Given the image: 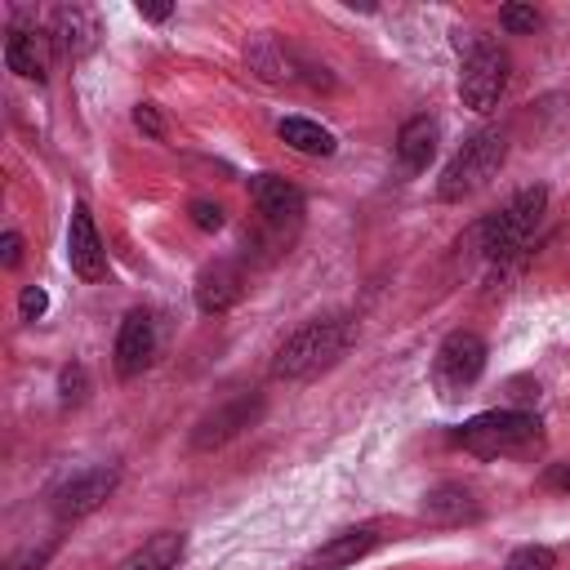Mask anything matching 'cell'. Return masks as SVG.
<instances>
[{
  "label": "cell",
  "mask_w": 570,
  "mask_h": 570,
  "mask_svg": "<svg viewBox=\"0 0 570 570\" xmlns=\"http://www.w3.org/2000/svg\"><path fill=\"white\" fill-rule=\"evenodd\" d=\"M352 338H356V330H352V321H347L343 312L312 316V321H303V325L276 347V356H272V379H276V383H312V379H321L325 370H334V365L347 356Z\"/></svg>",
  "instance_id": "1"
},
{
  "label": "cell",
  "mask_w": 570,
  "mask_h": 570,
  "mask_svg": "<svg viewBox=\"0 0 570 570\" xmlns=\"http://www.w3.org/2000/svg\"><path fill=\"white\" fill-rule=\"evenodd\" d=\"M454 445L476 459H534L543 450V423L530 410L503 405L472 414L463 428H454Z\"/></svg>",
  "instance_id": "2"
},
{
  "label": "cell",
  "mask_w": 570,
  "mask_h": 570,
  "mask_svg": "<svg viewBox=\"0 0 570 570\" xmlns=\"http://www.w3.org/2000/svg\"><path fill=\"white\" fill-rule=\"evenodd\" d=\"M454 49H459V98L472 111H494L508 80H512V58L499 40L481 36V31H454Z\"/></svg>",
  "instance_id": "3"
},
{
  "label": "cell",
  "mask_w": 570,
  "mask_h": 570,
  "mask_svg": "<svg viewBox=\"0 0 570 570\" xmlns=\"http://www.w3.org/2000/svg\"><path fill=\"white\" fill-rule=\"evenodd\" d=\"M503 160H508V129L485 125V129L468 134L463 147L445 160V169H441V178H436V200H450V205H454V200L476 196V191L503 169Z\"/></svg>",
  "instance_id": "4"
},
{
  "label": "cell",
  "mask_w": 570,
  "mask_h": 570,
  "mask_svg": "<svg viewBox=\"0 0 570 570\" xmlns=\"http://www.w3.org/2000/svg\"><path fill=\"white\" fill-rule=\"evenodd\" d=\"M543 209H548V187H521L517 196H508L494 214H485L476 223V240H481V254L490 263H503L512 254H521L534 236V227L543 223Z\"/></svg>",
  "instance_id": "5"
},
{
  "label": "cell",
  "mask_w": 570,
  "mask_h": 570,
  "mask_svg": "<svg viewBox=\"0 0 570 570\" xmlns=\"http://www.w3.org/2000/svg\"><path fill=\"white\" fill-rule=\"evenodd\" d=\"M485 338L476 330H450L432 356V387L441 401H459L468 396V387H476V379L485 374Z\"/></svg>",
  "instance_id": "6"
},
{
  "label": "cell",
  "mask_w": 570,
  "mask_h": 570,
  "mask_svg": "<svg viewBox=\"0 0 570 570\" xmlns=\"http://www.w3.org/2000/svg\"><path fill=\"white\" fill-rule=\"evenodd\" d=\"M249 200H254V209H258V236H263L272 249H285L289 236H294L298 223H303V209H307L303 191H298L294 183L276 178V174H254V178H249Z\"/></svg>",
  "instance_id": "7"
},
{
  "label": "cell",
  "mask_w": 570,
  "mask_h": 570,
  "mask_svg": "<svg viewBox=\"0 0 570 570\" xmlns=\"http://www.w3.org/2000/svg\"><path fill=\"white\" fill-rule=\"evenodd\" d=\"M263 410H267L263 392H236V396H227L223 405H214L209 414H200V423H196V432H191V445H196V450H218V445L236 441L245 428H254V423L263 419Z\"/></svg>",
  "instance_id": "8"
},
{
  "label": "cell",
  "mask_w": 570,
  "mask_h": 570,
  "mask_svg": "<svg viewBox=\"0 0 570 570\" xmlns=\"http://www.w3.org/2000/svg\"><path fill=\"white\" fill-rule=\"evenodd\" d=\"M120 485V468L116 463H94L76 476H67L58 490H53V512L58 521H80L89 512H98Z\"/></svg>",
  "instance_id": "9"
},
{
  "label": "cell",
  "mask_w": 570,
  "mask_h": 570,
  "mask_svg": "<svg viewBox=\"0 0 570 570\" xmlns=\"http://www.w3.org/2000/svg\"><path fill=\"white\" fill-rule=\"evenodd\" d=\"M49 58H53V36L40 31L31 18L13 13L9 27H4V67L22 80L45 85L49 80Z\"/></svg>",
  "instance_id": "10"
},
{
  "label": "cell",
  "mask_w": 570,
  "mask_h": 570,
  "mask_svg": "<svg viewBox=\"0 0 570 570\" xmlns=\"http://www.w3.org/2000/svg\"><path fill=\"white\" fill-rule=\"evenodd\" d=\"M156 347H160L156 316H151L147 307L125 312V321H120V330H116V352H111L116 374H120V379H138V374L156 361Z\"/></svg>",
  "instance_id": "11"
},
{
  "label": "cell",
  "mask_w": 570,
  "mask_h": 570,
  "mask_svg": "<svg viewBox=\"0 0 570 570\" xmlns=\"http://www.w3.org/2000/svg\"><path fill=\"white\" fill-rule=\"evenodd\" d=\"M67 263L80 281H102L107 276V249H102V236H98V223L89 214L85 200H76L71 209V223H67Z\"/></svg>",
  "instance_id": "12"
},
{
  "label": "cell",
  "mask_w": 570,
  "mask_h": 570,
  "mask_svg": "<svg viewBox=\"0 0 570 570\" xmlns=\"http://www.w3.org/2000/svg\"><path fill=\"white\" fill-rule=\"evenodd\" d=\"M379 525H347V530H338V534H330L325 543H316L303 561H298V570H347V566H356L361 557H370L374 548H379Z\"/></svg>",
  "instance_id": "13"
},
{
  "label": "cell",
  "mask_w": 570,
  "mask_h": 570,
  "mask_svg": "<svg viewBox=\"0 0 570 570\" xmlns=\"http://www.w3.org/2000/svg\"><path fill=\"white\" fill-rule=\"evenodd\" d=\"M240 294H245V276H240L236 263L214 258V263H205V267L196 272L191 298H196V307H200L205 316H223V312H232V307L240 303Z\"/></svg>",
  "instance_id": "14"
},
{
  "label": "cell",
  "mask_w": 570,
  "mask_h": 570,
  "mask_svg": "<svg viewBox=\"0 0 570 570\" xmlns=\"http://www.w3.org/2000/svg\"><path fill=\"white\" fill-rule=\"evenodd\" d=\"M49 36H53V49L58 53L85 58L98 45V13L89 4H58L49 13Z\"/></svg>",
  "instance_id": "15"
},
{
  "label": "cell",
  "mask_w": 570,
  "mask_h": 570,
  "mask_svg": "<svg viewBox=\"0 0 570 570\" xmlns=\"http://www.w3.org/2000/svg\"><path fill=\"white\" fill-rule=\"evenodd\" d=\"M419 512L432 525H472V521H481V499L459 481H441V485H432L423 494Z\"/></svg>",
  "instance_id": "16"
},
{
  "label": "cell",
  "mask_w": 570,
  "mask_h": 570,
  "mask_svg": "<svg viewBox=\"0 0 570 570\" xmlns=\"http://www.w3.org/2000/svg\"><path fill=\"white\" fill-rule=\"evenodd\" d=\"M436 142H441V125L432 116H410L401 129H396V160L405 174H423L436 156Z\"/></svg>",
  "instance_id": "17"
},
{
  "label": "cell",
  "mask_w": 570,
  "mask_h": 570,
  "mask_svg": "<svg viewBox=\"0 0 570 570\" xmlns=\"http://www.w3.org/2000/svg\"><path fill=\"white\" fill-rule=\"evenodd\" d=\"M183 552H187V539L178 530H160V534L142 539V548H134L120 570H174L183 561Z\"/></svg>",
  "instance_id": "18"
},
{
  "label": "cell",
  "mask_w": 570,
  "mask_h": 570,
  "mask_svg": "<svg viewBox=\"0 0 570 570\" xmlns=\"http://www.w3.org/2000/svg\"><path fill=\"white\" fill-rule=\"evenodd\" d=\"M276 134H281V142L294 147L298 156H334V151H338L334 134H330L325 125L307 120V116H285V120L276 125Z\"/></svg>",
  "instance_id": "19"
},
{
  "label": "cell",
  "mask_w": 570,
  "mask_h": 570,
  "mask_svg": "<svg viewBox=\"0 0 570 570\" xmlns=\"http://www.w3.org/2000/svg\"><path fill=\"white\" fill-rule=\"evenodd\" d=\"M249 67H254L263 80H272V85H285V80L298 76V71H294V53H289L272 31H263V36L249 45Z\"/></svg>",
  "instance_id": "20"
},
{
  "label": "cell",
  "mask_w": 570,
  "mask_h": 570,
  "mask_svg": "<svg viewBox=\"0 0 570 570\" xmlns=\"http://www.w3.org/2000/svg\"><path fill=\"white\" fill-rule=\"evenodd\" d=\"M503 570H557V552L543 548V543H521L508 552Z\"/></svg>",
  "instance_id": "21"
},
{
  "label": "cell",
  "mask_w": 570,
  "mask_h": 570,
  "mask_svg": "<svg viewBox=\"0 0 570 570\" xmlns=\"http://www.w3.org/2000/svg\"><path fill=\"white\" fill-rule=\"evenodd\" d=\"M58 396H62V405H85V396H89V374H85L80 361L62 365V374H58Z\"/></svg>",
  "instance_id": "22"
},
{
  "label": "cell",
  "mask_w": 570,
  "mask_h": 570,
  "mask_svg": "<svg viewBox=\"0 0 570 570\" xmlns=\"http://www.w3.org/2000/svg\"><path fill=\"white\" fill-rule=\"evenodd\" d=\"M539 22H543V18H539L534 4H503V9H499V27L512 31V36H525V31H534Z\"/></svg>",
  "instance_id": "23"
},
{
  "label": "cell",
  "mask_w": 570,
  "mask_h": 570,
  "mask_svg": "<svg viewBox=\"0 0 570 570\" xmlns=\"http://www.w3.org/2000/svg\"><path fill=\"white\" fill-rule=\"evenodd\" d=\"M187 214H191V223H196L200 232H218V227L227 223V209H223L218 200H205V196H196V200L187 205Z\"/></svg>",
  "instance_id": "24"
},
{
  "label": "cell",
  "mask_w": 570,
  "mask_h": 570,
  "mask_svg": "<svg viewBox=\"0 0 570 570\" xmlns=\"http://www.w3.org/2000/svg\"><path fill=\"white\" fill-rule=\"evenodd\" d=\"M49 312V294L40 289V285H22V294H18V316L22 321H40Z\"/></svg>",
  "instance_id": "25"
},
{
  "label": "cell",
  "mask_w": 570,
  "mask_h": 570,
  "mask_svg": "<svg viewBox=\"0 0 570 570\" xmlns=\"http://www.w3.org/2000/svg\"><path fill=\"white\" fill-rule=\"evenodd\" d=\"M49 552H53V543H45V548H22V552H13V557L4 561V570H40V566L49 561Z\"/></svg>",
  "instance_id": "26"
},
{
  "label": "cell",
  "mask_w": 570,
  "mask_h": 570,
  "mask_svg": "<svg viewBox=\"0 0 570 570\" xmlns=\"http://www.w3.org/2000/svg\"><path fill=\"white\" fill-rule=\"evenodd\" d=\"M134 125H138L147 138H165V125H160L156 102H138V107H134Z\"/></svg>",
  "instance_id": "27"
},
{
  "label": "cell",
  "mask_w": 570,
  "mask_h": 570,
  "mask_svg": "<svg viewBox=\"0 0 570 570\" xmlns=\"http://www.w3.org/2000/svg\"><path fill=\"white\" fill-rule=\"evenodd\" d=\"M0 263H4L9 272L22 263V236H18V232H4V236H0Z\"/></svg>",
  "instance_id": "28"
},
{
  "label": "cell",
  "mask_w": 570,
  "mask_h": 570,
  "mask_svg": "<svg viewBox=\"0 0 570 570\" xmlns=\"http://www.w3.org/2000/svg\"><path fill=\"white\" fill-rule=\"evenodd\" d=\"M543 485L557 490V494H570V463H552V468L543 472Z\"/></svg>",
  "instance_id": "29"
},
{
  "label": "cell",
  "mask_w": 570,
  "mask_h": 570,
  "mask_svg": "<svg viewBox=\"0 0 570 570\" xmlns=\"http://www.w3.org/2000/svg\"><path fill=\"white\" fill-rule=\"evenodd\" d=\"M174 13V4H138V18H147V22H165Z\"/></svg>",
  "instance_id": "30"
}]
</instances>
